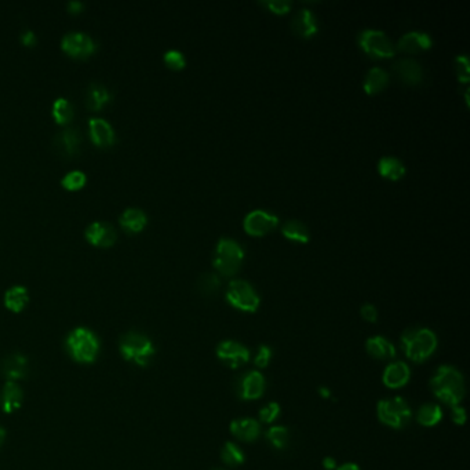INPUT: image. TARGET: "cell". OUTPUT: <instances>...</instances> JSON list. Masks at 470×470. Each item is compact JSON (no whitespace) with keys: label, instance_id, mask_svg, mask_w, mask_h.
Segmentation results:
<instances>
[{"label":"cell","instance_id":"1","mask_svg":"<svg viewBox=\"0 0 470 470\" xmlns=\"http://www.w3.org/2000/svg\"><path fill=\"white\" fill-rule=\"evenodd\" d=\"M431 389L440 402L451 407L460 406L467 392L462 374L451 366H442L435 373L431 379Z\"/></svg>","mask_w":470,"mask_h":470},{"label":"cell","instance_id":"2","mask_svg":"<svg viewBox=\"0 0 470 470\" xmlns=\"http://www.w3.org/2000/svg\"><path fill=\"white\" fill-rule=\"evenodd\" d=\"M402 344L406 356L410 360L415 363H422L435 353L438 348V338L435 332L429 328L410 327L403 332Z\"/></svg>","mask_w":470,"mask_h":470},{"label":"cell","instance_id":"3","mask_svg":"<svg viewBox=\"0 0 470 470\" xmlns=\"http://www.w3.org/2000/svg\"><path fill=\"white\" fill-rule=\"evenodd\" d=\"M66 349L75 361L88 364L93 363L100 353V341L91 330L77 327L68 335Z\"/></svg>","mask_w":470,"mask_h":470},{"label":"cell","instance_id":"4","mask_svg":"<svg viewBox=\"0 0 470 470\" xmlns=\"http://www.w3.org/2000/svg\"><path fill=\"white\" fill-rule=\"evenodd\" d=\"M119 349L127 361H133L141 367L148 366L156 353L152 341L147 335L137 331L123 335Z\"/></svg>","mask_w":470,"mask_h":470},{"label":"cell","instance_id":"5","mask_svg":"<svg viewBox=\"0 0 470 470\" xmlns=\"http://www.w3.org/2000/svg\"><path fill=\"white\" fill-rule=\"evenodd\" d=\"M244 259V250L235 238L223 237L220 238L216 254L214 267L224 276H234L238 272Z\"/></svg>","mask_w":470,"mask_h":470},{"label":"cell","instance_id":"6","mask_svg":"<svg viewBox=\"0 0 470 470\" xmlns=\"http://www.w3.org/2000/svg\"><path fill=\"white\" fill-rule=\"evenodd\" d=\"M377 414L384 425L393 429H400L406 426L413 415L410 406L402 397L381 400L377 407Z\"/></svg>","mask_w":470,"mask_h":470},{"label":"cell","instance_id":"7","mask_svg":"<svg viewBox=\"0 0 470 470\" xmlns=\"http://www.w3.org/2000/svg\"><path fill=\"white\" fill-rule=\"evenodd\" d=\"M228 302L236 309L252 313L259 308L261 299L254 287L245 280H232L227 291Z\"/></svg>","mask_w":470,"mask_h":470},{"label":"cell","instance_id":"8","mask_svg":"<svg viewBox=\"0 0 470 470\" xmlns=\"http://www.w3.org/2000/svg\"><path fill=\"white\" fill-rule=\"evenodd\" d=\"M359 44L371 57L391 58L395 55V47L388 35L379 29H364L359 35Z\"/></svg>","mask_w":470,"mask_h":470},{"label":"cell","instance_id":"9","mask_svg":"<svg viewBox=\"0 0 470 470\" xmlns=\"http://www.w3.org/2000/svg\"><path fill=\"white\" fill-rule=\"evenodd\" d=\"M61 47L72 57H87L97 50V41L86 32L72 30L64 35Z\"/></svg>","mask_w":470,"mask_h":470},{"label":"cell","instance_id":"10","mask_svg":"<svg viewBox=\"0 0 470 470\" xmlns=\"http://www.w3.org/2000/svg\"><path fill=\"white\" fill-rule=\"evenodd\" d=\"M279 225V218L265 210H254L244 218V231L251 236H265Z\"/></svg>","mask_w":470,"mask_h":470},{"label":"cell","instance_id":"11","mask_svg":"<svg viewBox=\"0 0 470 470\" xmlns=\"http://www.w3.org/2000/svg\"><path fill=\"white\" fill-rule=\"evenodd\" d=\"M265 378L259 371H248L237 379L236 392L243 400H256L263 395Z\"/></svg>","mask_w":470,"mask_h":470},{"label":"cell","instance_id":"12","mask_svg":"<svg viewBox=\"0 0 470 470\" xmlns=\"http://www.w3.org/2000/svg\"><path fill=\"white\" fill-rule=\"evenodd\" d=\"M217 356L231 368L241 367L250 360L248 349L236 341H223L217 346Z\"/></svg>","mask_w":470,"mask_h":470},{"label":"cell","instance_id":"13","mask_svg":"<svg viewBox=\"0 0 470 470\" xmlns=\"http://www.w3.org/2000/svg\"><path fill=\"white\" fill-rule=\"evenodd\" d=\"M86 238L98 247H109L112 245L116 238H118V234L116 229L104 221H94L93 224H90L86 228Z\"/></svg>","mask_w":470,"mask_h":470},{"label":"cell","instance_id":"14","mask_svg":"<svg viewBox=\"0 0 470 470\" xmlns=\"http://www.w3.org/2000/svg\"><path fill=\"white\" fill-rule=\"evenodd\" d=\"M393 70L396 76L406 84L417 86L424 79V70L418 61L413 58H402L395 62Z\"/></svg>","mask_w":470,"mask_h":470},{"label":"cell","instance_id":"15","mask_svg":"<svg viewBox=\"0 0 470 470\" xmlns=\"http://www.w3.org/2000/svg\"><path fill=\"white\" fill-rule=\"evenodd\" d=\"M291 28L299 37L309 39L314 36L319 30V24L316 15L309 8H302L297 11V14L292 17Z\"/></svg>","mask_w":470,"mask_h":470},{"label":"cell","instance_id":"16","mask_svg":"<svg viewBox=\"0 0 470 470\" xmlns=\"http://www.w3.org/2000/svg\"><path fill=\"white\" fill-rule=\"evenodd\" d=\"M90 135L95 145L109 147L113 145L116 134L112 124L104 118H90L88 119Z\"/></svg>","mask_w":470,"mask_h":470},{"label":"cell","instance_id":"17","mask_svg":"<svg viewBox=\"0 0 470 470\" xmlns=\"http://www.w3.org/2000/svg\"><path fill=\"white\" fill-rule=\"evenodd\" d=\"M29 364L28 359L19 353H14L7 356L0 364V373L7 381L24 379L28 375Z\"/></svg>","mask_w":470,"mask_h":470},{"label":"cell","instance_id":"18","mask_svg":"<svg viewBox=\"0 0 470 470\" xmlns=\"http://www.w3.org/2000/svg\"><path fill=\"white\" fill-rule=\"evenodd\" d=\"M432 37L429 33L426 32H408L406 35H403L399 41H397V48L403 53H408V54H414V53H420L424 50H429L432 47Z\"/></svg>","mask_w":470,"mask_h":470},{"label":"cell","instance_id":"19","mask_svg":"<svg viewBox=\"0 0 470 470\" xmlns=\"http://www.w3.org/2000/svg\"><path fill=\"white\" fill-rule=\"evenodd\" d=\"M410 377L411 373L408 366L403 361H395L386 367L382 381L388 388L399 389L403 388L410 381Z\"/></svg>","mask_w":470,"mask_h":470},{"label":"cell","instance_id":"20","mask_svg":"<svg viewBox=\"0 0 470 470\" xmlns=\"http://www.w3.org/2000/svg\"><path fill=\"white\" fill-rule=\"evenodd\" d=\"M231 433L244 443L255 442L261 435V425L252 418H240L231 424Z\"/></svg>","mask_w":470,"mask_h":470},{"label":"cell","instance_id":"21","mask_svg":"<svg viewBox=\"0 0 470 470\" xmlns=\"http://www.w3.org/2000/svg\"><path fill=\"white\" fill-rule=\"evenodd\" d=\"M22 399H24V395H22L21 388L15 382L7 381L4 384L1 395H0L1 410L6 414H11V413L17 411L22 404Z\"/></svg>","mask_w":470,"mask_h":470},{"label":"cell","instance_id":"22","mask_svg":"<svg viewBox=\"0 0 470 470\" xmlns=\"http://www.w3.org/2000/svg\"><path fill=\"white\" fill-rule=\"evenodd\" d=\"M119 221L124 229L130 232H141L148 224V217L141 209L129 207L122 213Z\"/></svg>","mask_w":470,"mask_h":470},{"label":"cell","instance_id":"23","mask_svg":"<svg viewBox=\"0 0 470 470\" xmlns=\"http://www.w3.org/2000/svg\"><path fill=\"white\" fill-rule=\"evenodd\" d=\"M389 83V75L385 69L382 68H373L367 72L364 82H363V88L367 94L374 95L381 93Z\"/></svg>","mask_w":470,"mask_h":470},{"label":"cell","instance_id":"24","mask_svg":"<svg viewBox=\"0 0 470 470\" xmlns=\"http://www.w3.org/2000/svg\"><path fill=\"white\" fill-rule=\"evenodd\" d=\"M29 302V292L24 285H12L4 294V305L14 313H19Z\"/></svg>","mask_w":470,"mask_h":470},{"label":"cell","instance_id":"25","mask_svg":"<svg viewBox=\"0 0 470 470\" xmlns=\"http://www.w3.org/2000/svg\"><path fill=\"white\" fill-rule=\"evenodd\" d=\"M55 147L64 155H75L80 147V134L76 129L68 127L55 137Z\"/></svg>","mask_w":470,"mask_h":470},{"label":"cell","instance_id":"26","mask_svg":"<svg viewBox=\"0 0 470 470\" xmlns=\"http://www.w3.org/2000/svg\"><path fill=\"white\" fill-rule=\"evenodd\" d=\"M366 349L370 356H373L374 359H379V360H388V359L395 357L396 355L395 346L384 337L370 338L366 344Z\"/></svg>","mask_w":470,"mask_h":470},{"label":"cell","instance_id":"27","mask_svg":"<svg viewBox=\"0 0 470 470\" xmlns=\"http://www.w3.org/2000/svg\"><path fill=\"white\" fill-rule=\"evenodd\" d=\"M111 100V91L108 87L102 83L94 82L88 86L87 88V95H86V104L90 109L98 111L101 109L108 101Z\"/></svg>","mask_w":470,"mask_h":470},{"label":"cell","instance_id":"28","mask_svg":"<svg viewBox=\"0 0 470 470\" xmlns=\"http://www.w3.org/2000/svg\"><path fill=\"white\" fill-rule=\"evenodd\" d=\"M378 171L384 178L391 181H399L406 174V167L403 162L393 156H385L378 163Z\"/></svg>","mask_w":470,"mask_h":470},{"label":"cell","instance_id":"29","mask_svg":"<svg viewBox=\"0 0 470 470\" xmlns=\"http://www.w3.org/2000/svg\"><path fill=\"white\" fill-rule=\"evenodd\" d=\"M283 235L285 236L287 238L292 240V241H298V243H308L310 238V232L308 229V227L298 221V220H290L283 225Z\"/></svg>","mask_w":470,"mask_h":470},{"label":"cell","instance_id":"30","mask_svg":"<svg viewBox=\"0 0 470 470\" xmlns=\"http://www.w3.org/2000/svg\"><path fill=\"white\" fill-rule=\"evenodd\" d=\"M443 413L438 404H424L417 413V421L422 426H435L442 421Z\"/></svg>","mask_w":470,"mask_h":470},{"label":"cell","instance_id":"31","mask_svg":"<svg viewBox=\"0 0 470 470\" xmlns=\"http://www.w3.org/2000/svg\"><path fill=\"white\" fill-rule=\"evenodd\" d=\"M53 116L55 119L57 123L64 124L70 122V119L73 118V105L69 100L59 97L54 101L53 104Z\"/></svg>","mask_w":470,"mask_h":470},{"label":"cell","instance_id":"32","mask_svg":"<svg viewBox=\"0 0 470 470\" xmlns=\"http://www.w3.org/2000/svg\"><path fill=\"white\" fill-rule=\"evenodd\" d=\"M266 439L274 449L284 450L288 446L290 433H288V429L284 426H272L266 432Z\"/></svg>","mask_w":470,"mask_h":470},{"label":"cell","instance_id":"33","mask_svg":"<svg viewBox=\"0 0 470 470\" xmlns=\"http://www.w3.org/2000/svg\"><path fill=\"white\" fill-rule=\"evenodd\" d=\"M221 458L225 465L236 468L244 462V453L234 443H227L221 451Z\"/></svg>","mask_w":470,"mask_h":470},{"label":"cell","instance_id":"34","mask_svg":"<svg viewBox=\"0 0 470 470\" xmlns=\"http://www.w3.org/2000/svg\"><path fill=\"white\" fill-rule=\"evenodd\" d=\"M86 182H87V176L82 170H72L66 173L61 180L62 187L68 191H77L83 188Z\"/></svg>","mask_w":470,"mask_h":470},{"label":"cell","instance_id":"35","mask_svg":"<svg viewBox=\"0 0 470 470\" xmlns=\"http://www.w3.org/2000/svg\"><path fill=\"white\" fill-rule=\"evenodd\" d=\"M221 285V280L217 274L214 273H207V274H203L200 279H199V290L205 294V295H213L214 292L218 291Z\"/></svg>","mask_w":470,"mask_h":470},{"label":"cell","instance_id":"36","mask_svg":"<svg viewBox=\"0 0 470 470\" xmlns=\"http://www.w3.org/2000/svg\"><path fill=\"white\" fill-rule=\"evenodd\" d=\"M164 62L171 68V69H182L187 65V58L185 55L177 50V48H171L169 51L164 53Z\"/></svg>","mask_w":470,"mask_h":470},{"label":"cell","instance_id":"37","mask_svg":"<svg viewBox=\"0 0 470 470\" xmlns=\"http://www.w3.org/2000/svg\"><path fill=\"white\" fill-rule=\"evenodd\" d=\"M280 414V406L277 403H269L259 410V420L262 424H272Z\"/></svg>","mask_w":470,"mask_h":470},{"label":"cell","instance_id":"38","mask_svg":"<svg viewBox=\"0 0 470 470\" xmlns=\"http://www.w3.org/2000/svg\"><path fill=\"white\" fill-rule=\"evenodd\" d=\"M261 4L274 14H285L290 11L292 6V3L288 0H266V1H262Z\"/></svg>","mask_w":470,"mask_h":470},{"label":"cell","instance_id":"39","mask_svg":"<svg viewBox=\"0 0 470 470\" xmlns=\"http://www.w3.org/2000/svg\"><path fill=\"white\" fill-rule=\"evenodd\" d=\"M458 79L464 83L469 82V59L467 55H458L455 59Z\"/></svg>","mask_w":470,"mask_h":470},{"label":"cell","instance_id":"40","mask_svg":"<svg viewBox=\"0 0 470 470\" xmlns=\"http://www.w3.org/2000/svg\"><path fill=\"white\" fill-rule=\"evenodd\" d=\"M272 349L269 348V346H266V345H262V346H259L258 348V353H256V356H255V359H254V363H255V366L256 367H259V368H265V367H267L269 366V363H270V359H272Z\"/></svg>","mask_w":470,"mask_h":470},{"label":"cell","instance_id":"41","mask_svg":"<svg viewBox=\"0 0 470 470\" xmlns=\"http://www.w3.org/2000/svg\"><path fill=\"white\" fill-rule=\"evenodd\" d=\"M360 313H361V317L368 321V323H375L377 319H378V310L374 305L371 303H366L361 306L360 309Z\"/></svg>","mask_w":470,"mask_h":470},{"label":"cell","instance_id":"42","mask_svg":"<svg viewBox=\"0 0 470 470\" xmlns=\"http://www.w3.org/2000/svg\"><path fill=\"white\" fill-rule=\"evenodd\" d=\"M451 417H453V421H454L457 425H464L465 421H467L465 410H464L462 407H460V406H453Z\"/></svg>","mask_w":470,"mask_h":470},{"label":"cell","instance_id":"43","mask_svg":"<svg viewBox=\"0 0 470 470\" xmlns=\"http://www.w3.org/2000/svg\"><path fill=\"white\" fill-rule=\"evenodd\" d=\"M19 37H21V41H22L25 46H33V44H36V41H37V36H36L35 30H32V29H25V30H22L21 35H19Z\"/></svg>","mask_w":470,"mask_h":470},{"label":"cell","instance_id":"44","mask_svg":"<svg viewBox=\"0 0 470 470\" xmlns=\"http://www.w3.org/2000/svg\"><path fill=\"white\" fill-rule=\"evenodd\" d=\"M66 7L70 12H80L84 8V3L82 0H70Z\"/></svg>","mask_w":470,"mask_h":470},{"label":"cell","instance_id":"45","mask_svg":"<svg viewBox=\"0 0 470 470\" xmlns=\"http://www.w3.org/2000/svg\"><path fill=\"white\" fill-rule=\"evenodd\" d=\"M323 465H324V468L327 470H332L337 468V462H335L334 458H326Z\"/></svg>","mask_w":470,"mask_h":470},{"label":"cell","instance_id":"46","mask_svg":"<svg viewBox=\"0 0 470 470\" xmlns=\"http://www.w3.org/2000/svg\"><path fill=\"white\" fill-rule=\"evenodd\" d=\"M337 470H360V468L356 465V464H344V465H341L339 468Z\"/></svg>","mask_w":470,"mask_h":470},{"label":"cell","instance_id":"47","mask_svg":"<svg viewBox=\"0 0 470 470\" xmlns=\"http://www.w3.org/2000/svg\"><path fill=\"white\" fill-rule=\"evenodd\" d=\"M4 438H6V432L0 428V446H1L3 442H4Z\"/></svg>","mask_w":470,"mask_h":470},{"label":"cell","instance_id":"48","mask_svg":"<svg viewBox=\"0 0 470 470\" xmlns=\"http://www.w3.org/2000/svg\"><path fill=\"white\" fill-rule=\"evenodd\" d=\"M216 470H223V469H216Z\"/></svg>","mask_w":470,"mask_h":470}]
</instances>
